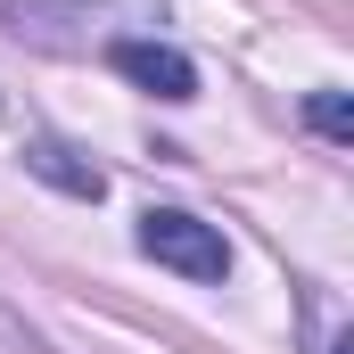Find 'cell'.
I'll return each mask as SVG.
<instances>
[{
    "mask_svg": "<svg viewBox=\"0 0 354 354\" xmlns=\"http://www.w3.org/2000/svg\"><path fill=\"white\" fill-rule=\"evenodd\" d=\"M140 256H157V264L181 272V280H223V272H231V239H223L214 223L181 214V206H149V214H140Z\"/></svg>",
    "mask_w": 354,
    "mask_h": 354,
    "instance_id": "1",
    "label": "cell"
},
{
    "mask_svg": "<svg viewBox=\"0 0 354 354\" xmlns=\"http://www.w3.org/2000/svg\"><path fill=\"white\" fill-rule=\"evenodd\" d=\"M107 66H115L124 83L157 91V99H198V66H189L181 50H165V41H115Z\"/></svg>",
    "mask_w": 354,
    "mask_h": 354,
    "instance_id": "2",
    "label": "cell"
},
{
    "mask_svg": "<svg viewBox=\"0 0 354 354\" xmlns=\"http://www.w3.org/2000/svg\"><path fill=\"white\" fill-rule=\"evenodd\" d=\"M25 165H33L41 181H58L66 198H99V189H107V174H99V165H83L75 149H58V140H33V149H25Z\"/></svg>",
    "mask_w": 354,
    "mask_h": 354,
    "instance_id": "3",
    "label": "cell"
},
{
    "mask_svg": "<svg viewBox=\"0 0 354 354\" xmlns=\"http://www.w3.org/2000/svg\"><path fill=\"white\" fill-rule=\"evenodd\" d=\"M305 115H313V132H322V140H354V99H346V91H313V107H305Z\"/></svg>",
    "mask_w": 354,
    "mask_h": 354,
    "instance_id": "4",
    "label": "cell"
}]
</instances>
